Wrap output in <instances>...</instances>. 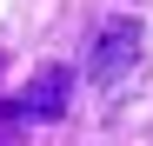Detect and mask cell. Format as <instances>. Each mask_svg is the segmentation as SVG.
<instances>
[{"mask_svg":"<svg viewBox=\"0 0 153 146\" xmlns=\"http://www.w3.org/2000/svg\"><path fill=\"white\" fill-rule=\"evenodd\" d=\"M140 20H107L100 27V40H93V53H87V80L100 86V93H120L126 80L140 73Z\"/></svg>","mask_w":153,"mask_h":146,"instance_id":"cell-1","label":"cell"},{"mask_svg":"<svg viewBox=\"0 0 153 146\" xmlns=\"http://www.w3.org/2000/svg\"><path fill=\"white\" fill-rule=\"evenodd\" d=\"M67 93H73V73L67 66H40L33 86L20 93V106H27V119H60L67 113Z\"/></svg>","mask_w":153,"mask_h":146,"instance_id":"cell-2","label":"cell"}]
</instances>
